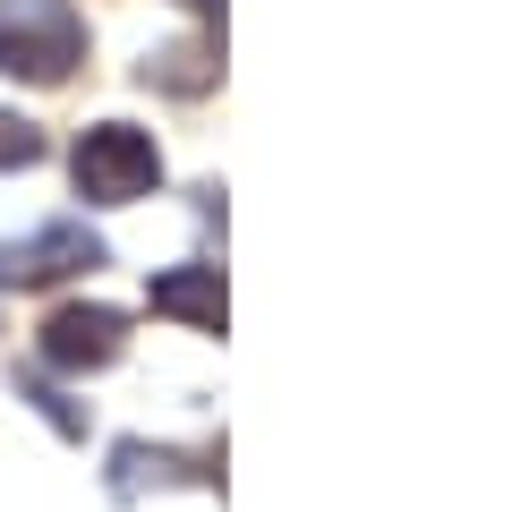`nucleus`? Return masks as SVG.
<instances>
[{"mask_svg":"<svg viewBox=\"0 0 512 512\" xmlns=\"http://www.w3.org/2000/svg\"><path fill=\"white\" fill-rule=\"evenodd\" d=\"M77 60H86V26H77L69 0H9L0 9V77L60 86Z\"/></svg>","mask_w":512,"mask_h":512,"instance_id":"1","label":"nucleus"},{"mask_svg":"<svg viewBox=\"0 0 512 512\" xmlns=\"http://www.w3.org/2000/svg\"><path fill=\"white\" fill-rule=\"evenodd\" d=\"M69 180H77L86 205H137V197H154V180H163V154H154L146 128L94 120L86 137H77V154H69Z\"/></svg>","mask_w":512,"mask_h":512,"instance_id":"2","label":"nucleus"},{"mask_svg":"<svg viewBox=\"0 0 512 512\" xmlns=\"http://www.w3.org/2000/svg\"><path fill=\"white\" fill-rule=\"evenodd\" d=\"M94 265H103V239L86 222H43V231L0 248V291H43L60 274H94Z\"/></svg>","mask_w":512,"mask_h":512,"instance_id":"3","label":"nucleus"},{"mask_svg":"<svg viewBox=\"0 0 512 512\" xmlns=\"http://www.w3.org/2000/svg\"><path fill=\"white\" fill-rule=\"evenodd\" d=\"M128 350V316L103 308V299H86V308H52L43 316V359L60 367V376H86V367H111Z\"/></svg>","mask_w":512,"mask_h":512,"instance_id":"4","label":"nucleus"},{"mask_svg":"<svg viewBox=\"0 0 512 512\" xmlns=\"http://www.w3.org/2000/svg\"><path fill=\"white\" fill-rule=\"evenodd\" d=\"M154 316H180V325L222 333V274L214 265H171V274H154Z\"/></svg>","mask_w":512,"mask_h":512,"instance_id":"5","label":"nucleus"},{"mask_svg":"<svg viewBox=\"0 0 512 512\" xmlns=\"http://www.w3.org/2000/svg\"><path fill=\"white\" fill-rule=\"evenodd\" d=\"M146 86L205 94V86H214V52H205V43H171V52H146Z\"/></svg>","mask_w":512,"mask_h":512,"instance_id":"6","label":"nucleus"},{"mask_svg":"<svg viewBox=\"0 0 512 512\" xmlns=\"http://www.w3.org/2000/svg\"><path fill=\"white\" fill-rule=\"evenodd\" d=\"M35 154H43V128L18 120V111H0V171H26Z\"/></svg>","mask_w":512,"mask_h":512,"instance_id":"7","label":"nucleus"}]
</instances>
